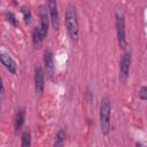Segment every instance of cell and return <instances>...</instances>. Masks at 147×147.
Returning a JSON list of instances; mask_svg holds the SVG:
<instances>
[{
	"label": "cell",
	"instance_id": "obj_7",
	"mask_svg": "<svg viewBox=\"0 0 147 147\" xmlns=\"http://www.w3.org/2000/svg\"><path fill=\"white\" fill-rule=\"evenodd\" d=\"M47 11L49 16V22L54 30H59L60 25V16H59V9H57V2L56 0H47Z\"/></svg>",
	"mask_w": 147,
	"mask_h": 147
},
{
	"label": "cell",
	"instance_id": "obj_3",
	"mask_svg": "<svg viewBox=\"0 0 147 147\" xmlns=\"http://www.w3.org/2000/svg\"><path fill=\"white\" fill-rule=\"evenodd\" d=\"M115 26H116V37L118 46L122 49H125L127 46V39H126V25H125V18L124 15L121 13L115 14Z\"/></svg>",
	"mask_w": 147,
	"mask_h": 147
},
{
	"label": "cell",
	"instance_id": "obj_2",
	"mask_svg": "<svg viewBox=\"0 0 147 147\" xmlns=\"http://www.w3.org/2000/svg\"><path fill=\"white\" fill-rule=\"evenodd\" d=\"M111 122V101L108 96H103L100 101L99 108V123L100 130L103 136H108L110 132Z\"/></svg>",
	"mask_w": 147,
	"mask_h": 147
},
{
	"label": "cell",
	"instance_id": "obj_18",
	"mask_svg": "<svg viewBox=\"0 0 147 147\" xmlns=\"http://www.w3.org/2000/svg\"><path fill=\"white\" fill-rule=\"evenodd\" d=\"M0 110H1V105H0Z\"/></svg>",
	"mask_w": 147,
	"mask_h": 147
},
{
	"label": "cell",
	"instance_id": "obj_14",
	"mask_svg": "<svg viewBox=\"0 0 147 147\" xmlns=\"http://www.w3.org/2000/svg\"><path fill=\"white\" fill-rule=\"evenodd\" d=\"M21 11H22V15H23V18H24L25 24H30L31 23V18H32V14H31L30 8L26 7V6H23L22 9H21Z\"/></svg>",
	"mask_w": 147,
	"mask_h": 147
},
{
	"label": "cell",
	"instance_id": "obj_16",
	"mask_svg": "<svg viewBox=\"0 0 147 147\" xmlns=\"http://www.w3.org/2000/svg\"><path fill=\"white\" fill-rule=\"evenodd\" d=\"M138 96H139V99H140L141 101H145V100L147 99V87H146L145 85H142V86L140 87V90H139V92H138Z\"/></svg>",
	"mask_w": 147,
	"mask_h": 147
},
{
	"label": "cell",
	"instance_id": "obj_1",
	"mask_svg": "<svg viewBox=\"0 0 147 147\" xmlns=\"http://www.w3.org/2000/svg\"><path fill=\"white\" fill-rule=\"evenodd\" d=\"M64 25L67 33L72 42H77L79 38V22H78V15L76 7L71 3H69L65 8L64 14Z\"/></svg>",
	"mask_w": 147,
	"mask_h": 147
},
{
	"label": "cell",
	"instance_id": "obj_15",
	"mask_svg": "<svg viewBox=\"0 0 147 147\" xmlns=\"http://www.w3.org/2000/svg\"><path fill=\"white\" fill-rule=\"evenodd\" d=\"M5 17H6V21H7L10 25H13V26H16V25H17V18H16V15H15L13 11H10V10L6 11V13H5Z\"/></svg>",
	"mask_w": 147,
	"mask_h": 147
},
{
	"label": "cell",
	"instance_id": "obj_5",
	"mask_svg": "<svg viewBox=\"0 0 147 147\" xmlns=\"http://www.w3.org/2000/svg\"><path fill=\"white\" fill-rule=\"evenodd\" d=\"M34 92L37 96H41L45 90V71L41 65L37 64L34 67Z\"/></svg>",
	"mask_w": 147,
	"mask_h": 147
},
{
	"label": "cell",
	"instance_id": "obj_6",
	"mask_svg": "<svg viewBox=\"0 0 147 147\" xmlns=\"http://www.w3.org/2000/svg\"><path fill=\"white\" fill-rule=\"evenodd\" d=\"M38 14H39V21H40V24H39L38 28H39L41 34L46 38L47 34H48V29H49V24H51L47 7L44 6V5H40L38 7Z\"/></svg>",
	"mask_w": 147,
	"mask_h": 147
},
{
	"label": "cell",
	"instance_id": "obj_9",
	"mask_svg": "<svg viewBox=\"0 0 147 147\" xmlns=\"http://www.w3.org/2000/svg\"><path fill=\"white\" fill-rule=\"evenodd\" d=\"M0 62L1 64L6 68V70L11 74V75H16L17 72V64L15 62V60L7 53L5 52H0Z\"/></svg>",
	"mask_w": 147,
	"mask_h": 147
},
{
	"label": "cell",
	"instance_id": "obj_8",
	"mask_svg": "<svg viewBox=\"0 0 147 147\" xmlns=\"http://www.w3.org/2000/svg\"><path fill=\"white\" fill-rule=\"evenodd\" d=\"M44 68H45V72L48 77H52L55 70L54 67V57H53V51L51 48H46L44 51Z\"/></svg>",
	"mask_w": 147,
	"mask_h": 147
},
{
	"label": "cell",
	"instance_id": "obj_12",
	"mask_svg": "<svg viewBox=\"0 0 147 147\" xmlns=\"http://www.w3.org/2000/svg\"><path fill=\"white\" fill-rule=\"evenodd\" d=\"M64 141H65V130L64 129H60L55 136V139H54V142L53 145L55 147H61L64 145Z\"/></svg>",
	"mask_w": 147,
	"mask_h": 147
},
{
	"label": "cell",
	"instance_id": "obj_11",
	"mask_svg": "<svg viewBox=\"0 0 147 147\" xmlns=\"http://www.w3.org/2000/svg\"><path fill=\"white\" fill-rule=\"evenodd\" d=\"M31 39H32V45L34 48H40V46L42 45V41L45 39V37L41 34L39 28H34L32 30V33H31Z\"/></svg>",
	"mask_w": 147,
	"mask_h": 147
},
{
	"label": "cell",
	"instance_id": "obj_10",
	"mask_svg": "<svg viewBox=\"0 0 147 147\" xmlns=\"http://www.w3.org/2000/svg\"><path fill=\"white\" fill-rule=\"evenodd\" d=\"M25 109L23 107L18 108L17 111H16V115H15V121H14V127H15V131L18 132L22 130L24 123H25Z\"/></svg>",
	"mask_w": 147,
	"mask_h": 147
},
{
	"label": "cell",
	"instance_id": "obj_13",
	"mask_svg": "<svg viewBox=\"0 0 147 147\" xmlns=\"http://www.w3.org/2000/svg\"><path fill=\"white\" fill-rule=\"evenodd\" d=\"M31 140H32L31 131L29 129L24 130L22 132V136H21V146L22 147H29V146H31Z\"/></svg>",
	"mask_w": 147,
	"mask_h": 147
},
{
	"label": "cell",
	"instance_id": "obj_17",
	"mask_svg": "<svg viewBox=\"0 0 147 147\" xmlns=\"http://www.w3.org/2000/svg\"><path fill=\"white\" fill-rule=\"evenodd\" d=\"M5 93V85H3V79L0 76V95H2Z\"/></svg>",
	"mask_w": 147,
	"mask_h": 147
},
{
	"label": "cell",
	"instance_id": "obj_4",
	"mask_svg": "<svg viewBox=\"0 0 147 147\" xmlns=\"http://www.w3.org/2000/svg\"><path fill=\"white\" fill-rule=\"evenodd\" d=\"M131 62H132V54L130 49H124L121 60H119V79L125 83L129 78L130 74V68H131Z\"/></svg>",
	"mask_w": 147,
	"mask_h": 147
}]
</instances>
